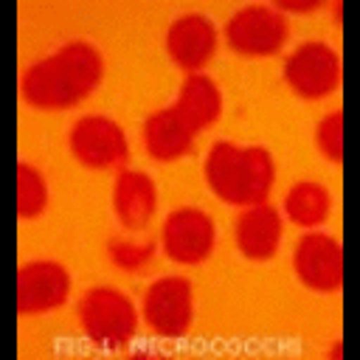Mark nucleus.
<instances>
[{
  "instance_id": "obj_15",
  "label": "nucleus",
  "mask_w": 360,
  "mask_h": 360,
  "mask_svg": "<svg viewBox=\"0 0 360 360\" xmlns=\"http://www.w3.org/2000/svg\"><path fill=\"white\" fill-rule=\"evenodd\" d=\"M172 110L194 132L202 129V127H208V124H214L219 118V110H222V98H219V90H217L214 79H208L205 73H191L183 82V90L174 98Z\"/></svg>"
},
{
  "instance_id": "obj_7",
  "label": "nucleus",
  "mask_w": 360,
  "mask_h": 360,
  "mask_svg": "<svg viewBox=\"0 0 360 360\" xmlns=\"http://www.w3.org/2000/svg\"><path fill=\"white\" fill-rule=\"evenodd\" d=\"M143 315L152 332L180 338L191 326V284L180 276L158 278L143 295Z\"/></svg>"
},
{
  "instance_id": "obj_1",
  "label": "nucleus",
  "mask_w": 360,
  "mask_h": 360,
  "mask_svg": "<svg viewBox=\"0 0 360 360\" xmlns=\"http://www.w3.org/2000/svg\"><path fill=\"white\" fill-rule=\"evenodd\" d=\"M101 70V53L90 42H68L28 68L22 76V98L39 110L73 107L96 90Z\"/></svg>"
},
{
  "instance_id": "obj_2",
  "label": "nucleus",
  "mask_w": 360,
  "mask_h": 360,
  "mask_svg": "<svg viewBox=\"0 0 360 360\" xmlns=\"http://www.w3.org/2000/svg\"><path fill=\"white\" fill-rule=\"evenodd\" d=\"M276 166L264 146L239 149L233 143H214L205 160V180L214 194L233 205H256L273 188Z\"/></svg>"
},
{
  "instance_id": "obj_20",
  "label": "nucleus",
  "mask_w": 360,
  "mask_h": 360,
  "mask_svg": "<svg viewBox=\"0 0 360 360\" xmlns=\"http://www.w3.org/2000/svg\"><path fill=\"white\" fill-rule=\"evenodd\" d=\"M281 8H292V11H309V8H318V0H309V3H292V0H284Z\"/></svg>"
},
{
  "instance_id": "obj_16",
  "label": "nucleus",
  "mask_w": 360,
  "mask_h": 360,
  "mask_svg": "<svg viewBox=\"0 0 360 360\" xmlns=\"http://www.w3.org/2000/svg\"><path fill=\"white\" fill-rule=\"evenodd\" d=\"M329 191L321 186V183H295L287 197H284V211L287 217L295 222V225H304V228H312V225H321L329 214Z\"/></svg>"
},
{
  "instance_id": "obj_4",
  "label": "nucleus",
  "mask_w": 360,
  "mask_h": 360,
  "mask_svg": "<svg viewBox=\"0 0 360 360\" xmlns=\"http://www.w3.org/2000/svg\"><path fill=\"white\" fill-rule=\"evenodd\" d=\"M228 45L248 56L276 53L287 39V20L270 6H245L225 25Z\"/></svg>"
},
{
  "instance_id": "obj_9",
  "label": "nucleus",
  "mask_w": 360,
  "mask_h": 360,
  "mask_svg": "<svg viewBox=\"0 0 360 360\" xmlns=\"http://www.w3.org/2000/svg\"><path fill=\"white\" fill-rule=\"evenodd\" d=\"M70 276L59 262H28L17 270V312L34 315L65 304Z\"/></svg>"
},
{
  "instance_id": "obj_12",
  "label": "nucleus",
  "mask_w": 360,
  "mask_h": 360,
  "mask_svg": "<svg viewBox=\"0 0 360 360\" xmlns=\"http://www.w3.org/2000/svg\"><path fill=\"white\" fill-rule=\"evenodd\" d=\"M281 239V217L270 202L245 205L236 219V245L248 259L264 262L276 253Z\"/></svg>"
},
{
  "instance_id": "obj_13",
  "label": "nucleus",
  "mask_w": 360,
  "mask_h": 360,
  "mask_svg": "<svg viewBox=\"0 0 360 360\" xmlns=\"http://www.w3.org/2000/svg\"><path fill=\"white\" fill-rule=\"evenodd\" d=\"M112 208L124 228L141 231L155 214V183L146 172L127 169L118 174L112 188Z\"/></svg>"
},
{
  "instance_id": "obj_17",
  "label": "nucleus",
  "mask_w": 360,
  "mask_h": 360,
  "mask_svg": "<svg viewBox=\"0 0 360 360\" xmlns=\"http://www.w3.org/2000/svg\"><path fill=\"white\" fill-rule=\"evenodd\" d=\"M45 205H48L45 177L34 166L20 163L17 166V214L22 219H34V217L42 214Z\"/></svg>"
},
{
  "instance_id": "obj_14",
  "label": "nucleus",
  "mask_w": 360,
  "mask_h": 360,
  "mask_svg": "<svg viewBox=\"0 0 360 360\" xmlns=\"http://www.w3.org/2000/svg\"><path fill=\"white\" fill-rule=\"evenodd\" d=\"M143 143H146V152L155 160H174V158H183L191 149L194 129L172 107H166V110H158L146 118Z\"/></svg>"
},
{
  "instance_id": "obj_3",
  "label": "nucleus",
  "mask_w": 360,
  "mask_h": 360,
  "mask_svg": "<svg viewBox=\"0 0 360 360\" xmlns=\"http://www.w3.org/2000/svg\"><path fill=\"white\" fill-rule=\"evenodd\" d=\"M79 321L84 335L101 349H118L129 343L138 329L132 301L112 287H96L84 292L79 301Z\"/></svg>"
},
{
  "instance_id": "obj_6",
  "label": "nucleus",
  "mask_w": 360,
  "mask_h": 360,
  "mask_svg": "<svg viewBox=\"0 0 360 360\" xmlns=\"http://www.w3.org/2000/svg\"><path fill=\"white\" fill-rule=\"evenodd\" d=\"M73 155L90 169H110L127 160L129 146L124 129L104 115H84L70 129Z\"/></svg>"
},
{
  "instance_id": "obj_5",
  "label": "nucleus",
  "mask_w": 360,
  "mask_h": 360,
  "mask_svg": "<svg viewBox=\"0 0 360 360\" xmlns=\"http://www.w3.org/2000/svg\"><path fill=\"white\" fill-rule=\"evenodd\" d=\"M287 84L304 98H321L340 82V56L323 42H304L284 62Z\"/></svg>"
},
{
  "instance_id": "obj_11",
  "label": "nucleus",
  "mask_w": 360,
  "mask_h": 360,
  "mask_svg": "<svg viewBox=\"0 0 360 360\" xmlns=\"http://www.w3.org/2000/svg\"><path fill=\"white\" fill-rule=\"evenodd\" d=\"M214 48H217V31H214L208 17L183 14L169 25L166 51L180 68H186V70L202 68L211 59Z\"/></svg>"
},
{
  "instance_id": "obj_10",
  "label": "nucleus",
  "mask_w": 360,
  "mask_h": 360,
  "mask_svg": "<svg viewBox=\"0 0 360 360\" xmlns=\"http://www.w3.org/2000/svg\"><path fill=\"white\" fill-rule=\"evenodd\" d=\"M295 273L298 278L318 292H332L340 290L343 284V248L326 236V233H307L301 236L295 248Z\"/></svg>"
},
{
  "instance_id": "obj_19",
  "label": "nucleus",
  "mask_w": 360,
  "mask_h": 360,
  "mask_svg": "<svg viewBox=\"0 0 360 360\" xmlns=\"http://www.w3.org/2000/svg\"><path fill=\"white\" fill-rule=\"evenodd\" d=\"M152 256H155V242H124V239L110 242V259L121 270H141Z\"/></svg>"
},
{
  "instance_id": "obj_8",
  "label": "nucleus",
  "mask_w": 360,
  "mask_h": 360,
  "mask_svg": "<svg viewBox=\"0 0 360 360\" xmlns=\"http://www.w3.org/2000/svg\"><path fill=\"white\" fill-rule=\"evenodd\" d=\"M163 250L177 264H200L214 250V222L200 208H177L163 222Z\"/></svg>"
},
{
  "instance_id": "obj_18",
  "label": "nucleus",
  "mask_w": 360,
  "mask_h": 360,
  "mask_svg": "<svg viewBox=\"0 0 360 360\" xmlns=\"http://www.w3.org/2000/svg\"><path fill=\"white\" fill-rule=\"evenodd\" d=\"M315 141H318V149H321L329 160H335V163L343 160V110L329 112V115L318 124Z\"/></svg>"
}]
</instances>
